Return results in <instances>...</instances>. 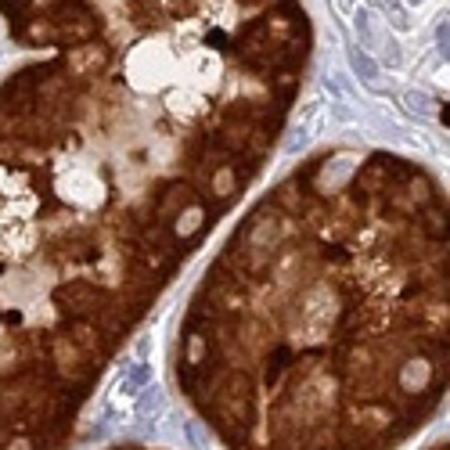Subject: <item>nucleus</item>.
Returning <instances> with one entry per match:
<instances>
[{
  "mask_svg": "<svg viewBox=\"0 0 450 450\" xmlns=\"http://www.w3.org/2000/svg\"><path fill=\"white\" fill-rule=\"evenodd\" d=\"M349 58H353V65H357L364 76H371V72H375V69H371V61H367V54H364V51H353Z\"/></svg>",
  "mask_w": 450,
  "mask_h": 450,
  "instance_id": "f257e3e1",
  "label": "nucleus"
},
{
  "mask_svg": "<svg viewBox=\"0 0 450 450\" xmlns=\"http://www.w3.org/2000/svg\"><path fill=\"white\" fill-rule=\"evenodd\" d=\"M385 4H396V0H385Z\"/></svg>",
  "mask_w": 450,
  "mask_h": 450,
  "instance_id": "f03ea898",
  "label": "nucleus"
}]
</instances>
